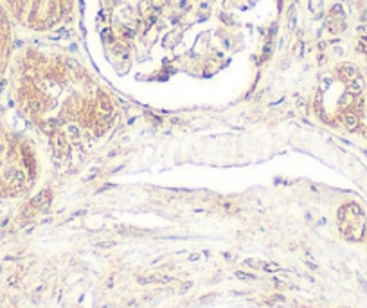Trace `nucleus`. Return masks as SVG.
<instances>
[{
  "label": "nucleus",
  "instance_id": "nucleus-1",
  "mask_svg": "<svg viewBox=\"0 0 367 308\" xmlns=\"http://www.w3.org/2000/svg\"><path fill=\"white\" fill-rule=\"evenodd\" d=\"M9 42H11V22H9L7 11L0 2V74H2L4 60L9 51Z\"/></svg>",
  "mask_w": 367,
  "mask_h": 308
},
{
  "label": "nucleus",
  "instance_id": "nucleus-5",
  "mask_svg": "<svg viewBox=\"0 0 367 308\" xmlns=\"http://www.w3.org/2000/svg\"><path fill=\"white\" fill-rule=\"evenodd\" d=\"M115 243L113 241H97L95 243V247H99V249H108V247H113Z\"/></svg>",
  "mask_w": 367,
  "mask_h": 308
},
{
  "label": "nucleus",
  "instance_id": "nucleus-4",
  "mask_svg": "<svg viewBox=\"0 0 367 308\" xmlns=\"http://www.w3.org/2000/svg\"><path fill=\"white\" fill-rule=\"evenodd\" d=\"M236 276H238L239 279H245V281H250V279H256V276H252V274H247V272H236Z\"/></svg>",
  "mask_w": 367,
  "mask_h": 308
},
{
  "label": "nucleus",
  "instance_id": "nucleus-7",
  "mask_svg": "<svg viewBox=\"0 0 367 308\" xmlns=\"http://www.w3.org/2000/svg\"><path fill=\"white\" fill-rule=\"evenodd\" d=\"M191 287H193V283H186V285H182V292H187Z\"/></svg>",
  "mask_w": 367,
  "mask_h": 308
},
{
  "label": "nucleus",
  "instance_id": "nucleus-6",
  "mask_svg": "<svg viewBox=\"0 0 367 308\" xmlns=\"http://www.w3.org/2000/svg\"><path fill=\"white\" fill-rule=\"evenodd\" d=\"M211 299H214L213 294H211V296H204V297H200L198 301H200V303H205V301H211Z\"/></svg>",
  "mask_w": 367,
  "mask_h": 308
},
{
  "label": "nucleus",
  "instance_id": "nucleus-3",
  "mask_svg": "<svg viewBox=\"0 0 367 308\" xmlns=\"http://www.w3.org/2000/svg\"><path fill=\"white\" fill-rule=\"evenodd\" d=\"M158 278L157 276H146V278H139V283L140 285H148V283H157Z\"/></svg>",
  "mask_w": 367,
  "mask_h": 308
},
{
  "label": "nucleus",
  "instance_id": "nucleus-8",
  "mask_svg": "<svg viewBox=\"0 0 367 308\" xmlns=\"http://www.w3.org/2000/svg\"><path fill=\"white\" fill-rule=\"evenodd\" d=\"M103 308H110V306H108V305H106V306H103Z\"/></svg>",
  "mask_w": 367,
  "mask_h": 308
},
{
  "label": "nucleus",
  "instance_id": "nucleus-2",
  "mask_svg": "<svg viewBox=\"0 0 367 308\" xmlns=\"http://www.w3.org/2000/svg\"><path fill=\"white\" fill-rule=\"evenodd\" d=\"M49 204H51V191L49 189H45V191H42L38 197L33 200V205H36V207H42V209H47L49 207Z\"/></svg>",
  "mask_w": 367,
  "mask_h": 308
}]
</instances>
